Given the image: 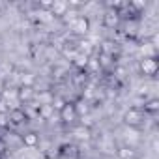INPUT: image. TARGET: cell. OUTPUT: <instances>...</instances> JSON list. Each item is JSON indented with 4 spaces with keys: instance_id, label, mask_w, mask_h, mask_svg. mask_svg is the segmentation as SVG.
Returning <instances> with one entry per match:
<instances>
[{
    "instance_id": "6da1fadb",
    "label": "cell",
    "mask_w": 159,
    "mask_h": 159,
    "mask_svg": "<svg viewBox=\"0 0 159 159\" xmlns=\"http://www.w3.org/2000/svg\"><path fill=\"white\" fill-rule=\"evenodd\" d=\"M157 71H159V62H157L155 56H142L139 60V73L142 77H150L152 79V77L157 75Z\"/></svg>"
},
{
    "instance_id": "7a4b0ae2",
    "label": "cell",
    "mask_w": 159,
    "mask_h": 159,
    "mask_svg": "<svg viewBox=\"0 0 159 159\" xmlns=\"http://www.w3.org/2000/svg\"><path fill=\"white\" fill-rule=\"evenodd\" d=\"M58 120H60L64 125H75V122L79 120V114H77V111H75L73 101H66V105L58 111Z\"/></svg>"
},
{
    "instance_id": "3957f363",
    "label": "cell",
    "mask_w": 159,
    "mask_h": 159,
    "mask_svg": "<svg viewBox=\"0 0 159 159\" xmlns=\"http://www.w3.org/2000/svg\"><path fill=\"white\" fill-rule=\"evenodd\" d=\"M124 124L127 127H140L144 124V112L139 107H131L124 112Z\"/></svg>"
},
{
    "instance_id": "277c9868",
    "label": "cell",
    "mask_w": 159,
    "mask_h": 159,
    "mask_svg": "<svg viewBox=\"0 0 159 159\" xmlns=\"http://www.w3.org/2000/svg\"><path fill=\"white\" fill-rule=\"evenodd\" d=\"M90 26H92V23H90V19H88L86 15H79V17L69 25L71 32H73L77 38H86V34L90 32Z\"/></svg>"
},
{
    "instance_id": "5b68a950",
    "label": "cell",
    "mask_w": 159,
    "mask_h": 159,
    "mask_svg": "<svg viewBox=\"0 0 159 159\" xmlns=\"http://www.w3.org/2000/svg\"><path fill=\"white\" fill-rule=\"evenodd\" d=\"M56 153H58V159H79L81 157V148L73 142H64L58 146Z\"/></svg>"
},
{
    "instance_id": "8992f818",
    "label": "cell",
    "mask_w": 159,
    "mask_h": 159,
    "mask_svg": "<svg viewBox=\"0 0 159 159\" xmlns=\"http://www.w3.org/2000/svg\"><path fill=\"white\" fill-rule=\"evenodd\" d=\"M122 25V32H124V36L127 38V39H137V36H139V30H140V23H139V19H127V21H122L120 23Z\"/></svg>"
},
{
    "instance_id": "52a82bcc",
    "label": "cell",
    "mask_w": 159,
    "mask_h": 159,
    "mask_svg": "<svg viewBox=\"0 0 159 159\" xmlns=\"http://www.w3.org/2000/svg\"><path fill=\"white\" fill-rule=\"evenodd\" d=\"M8 118H10V125H23L28 122V114L25 109L21 107H15V109H10L8 111Z\"/></svg>"
},
{
    "instance_id": "ba28073f",
    "label": "cell",
    "mask_w": 159,
    "mask_h": 159,
    "mask_svg": "<svg viewBox=\"0 0 159 159\" xmlns=\"http://www.w3.org/2000/svg\"><path fill=\"white\" fill-rule=\"evenodd\" d=\"M120 23H122V19H120L116 10H105V13H103V26L105 28L114 30V28L120 26Z\"/></svg>"
},
{
    "instance_id": "9c48e42d",
    "label": "cell",
    "mask_w": 159,
    "mask_h": 159,
    "mask_svg": "<svg viewBox=\"0 0 159 159\" xmlns=\"http://www.w3.org/2000/svg\"><path fill=\"white\" fill-rule=\"evenodd\" d=\"M75 47L79 52H83L86 56H94L96 54V45L88 39V38H77L75 39Z\"/></svg>"
},
{
    "instance_id": "30bf717a",
    "label": "cell",
    "mask_w": 159,
    "mask_h": 159,
    "mask_svg": "<svg viewBox=\"0 0 159 159\" xmlns=\"http://www.w3.org/2000/svg\"><path fill=\"white\" fill-rule=\"evenodd\" d=\"M71 135H73L77 140H81V142H88V140L92 139V129L86 127V125L77 124V125H71Z\"/></svg>"
},
{
    "instance_id": "8fae6325",
    "label": "cell",
    "mask_w": 159,
    "mask_h": 159,
    "mask_svg": "<svg viewBox=\"0 0 159 159\" xmlns=\"http://www.w3.org/2000/svg\"><path fill=\"white\" fill-rule=\"evenodd\" d=\"M34 96H36V90L32 86H17V99L21 103H32L34 101Z\"/></svg>"
},
{
    "instance_id": "7c38bea8",
    "label": "cell",
    "mask_w": 159,
    "mask_h": 159,
    "mask_svg": "<svg viewBox=\"0 0 159 159\" xmlns=\"http://www.w3.org/2000/svg\"><path fill=\"white\" fill-rule=\"evenodd\" d=\"M39 140H41L39 133H36V131H26V133L21 135V144L26 146V148H38Z\"/></svg>"
},
{
    "instance_id": "4fadbf2b",
    "label": "cell",
    "mask_w": 159,
    "mask_h": 159,
    "mask_svg": "<svg viewBox=\"0 0 159 159\" xmlns=\"http://www.w3.org/2000/svg\"><path fill=\"white\" fill-rule=\"evenodd\" d=\"M98 52L107 54V56H116V52H118V43H116L114 39H103V41L99 43V51H98Z\"/></svg>"
},
{
    "instance_id": "5bb4252c",
    "label": "cell",
    "mask_w": 159,
    "mask_h": 159,
    "mask_svg": "<svg viewBox=\"0 0 159 159\" xmlns=\"http://www.w3.org/2000/svg\"><path fill=\"white\" fill-rule=\"evenodd\" d=\"M116 157L118 159H137V150L131 146V144H124V146H118L116 148Z\"/></svg>"
},
{
    "instance_id": "9a60e30c",
    "label": "cell",
    "mask_w": 159,
    "mask_h": 159,
    "mask_svg": "<svg viewBox=\"0 0 159 159\" xmlns=\"http://www.w3.org/2000/svg\"><path fill=\"white\" fill-rule=\"evenodd\" d=\"M73 105H75V111H77L79 118L88 116V114H90V111H92V107H90V101H86V99H83V98H79L77 101H73Z\"/></svg>"
},
{
    "instance_id": "2e32d148",
    "label": "cell",
    "mask_w": 159,
    "mask_h": 159,
    "mask_svg": "<svg viewBox=\"0 0 159 159\" xmlns=\"http://www.w3.org/2000/svg\"><path fill=\"white\" fill-rule=\"evenodd\" d=\"M84 71H86V75H88V77H94V75H99V73H101V66H99V62H98V56H96V54L88 58V64H86Z\"/></svg>"
},
{
    "instance_id": "e0dca14e",
    "label": "cell",
    "mask_w": 159,
    "mask_h": 159,
    "mask_svg": "<svg viewBox=\"0 0 159 159\" xmlns=\"http://www.w3.org/2000/svg\"><path fill=\"white\" fill-rule=\"evenodd\" d=\"M66 11H67V2H60V0H54V2H52V8H51L49 13H51L54 19H62Z\"/></svg>"
},
{
    "instance_id": "ac0fdd59",
    "label": "cell",
    "mask_w": 159,
    "mask_h": 159,
    "mask_svg": "<svg viewBox=\"0 0 159 159\" xmlns=\"http://www.w3.org/2000/svg\"><path fill=\"white\" fill-rule=\"evenodd\" d=\"M142 112L146 114H157L159 112V99L157 98H150V99H144V105H142Z\"/></svg>"
},
{
    "instance_id": "d6986e66",
    "label": "cell",
    "mask_w": 159,
    "mask_h": 159,
    "mask_svg": "<svg viewBox=\"0 0 159 159\" xmlns=\"http://www.w3.org/2000/svg\"><path fill=\"white\" fill-rule=\"evenodd\" d=\"M88 58H90V56H86V54H83V52H77V54L73 56V60H71V66H73L77 71H84V67H86V64H88Z\"/></svg>"
},
{
    "instance_id": "ffe728a7",
    "label": "cell",
    "mask_w": 159,
    "mask_h": 159,
    "mask_svg": "<svg viewBox=\"0 0 159 159\" xmlns=\"http://www.w3.org/2000/svg\"><path fill=\"white\" fill-rule=\"evenodd\" d=\"M71 81H73V84H75V86L84 88V86L90 83V77L86 75V71H75V75L71 77Z\"/></svg>"
},
{
    "instance_id": "44dd1931",
    "label": "cell",
    "mask_w": 159,
    "mask_h": 159,
    "mask_svg": "<svg viewBox=\"0 0 159 159\" xmlns=\"http://www.w3.org/2000/svg\"><path fill=\"white\" fill-rule=\"evenodd\" d=\"M54 109L52 105H39L38 107V118L39 120H54Z\"/></svg>"
},
{
    "instance_id": "7402d4cb",
    "label": "cell",
    "mask_w": 159,
    "mask_h": 159,
    "mask_svg": "<svg viewBox=\"0 0 159 159\" xmlns=\"http://www.w3.org/2000/svg\"><path fill=\"white\" fill-rule=\"evenodd\" d=\"M19 79H21V86H32L34 88V84H36V75L32 71H21Z\"/></svg>"
},
{
    "instance_id": "603a6c76",
    "label": "cell",
    "mask_w": 159,
    "mask_h": 159,
    "mask_svg": "<svg viewBox=\"0 0 159 159\" xmlns=\"http://www.w3.org/2000/svg\"><path fill=\"white\" fill-rule=\"evenodd\" d=\"M79 15H81V13H79L77 10H73V8H67V11L64 13V17H62L60 21H62L64 25H71V23H73V21H75Z\"/></svg>"
},
{
    "instance_id": "cb8c5ba5",
    "label": "cell",
    "mask_w": 159,
    "mask_h": 159,
    "mask_svg": "<svg viewBox=\"0 0 159 159\" xmlns=\"http://www.w3.org/2000/svg\"><path fill=\"white\" fill-rule=\"evenodd\" d=\"M51 105H52V109H54V111L58 112V111H60V109H62V107L66 105V99H64L62 96L54 94V98H52V103H51Z\"/></svg>"
},
{
    "instance_id": "d4e9b609",
    "label": "cell",
    "mask_w": 159,
    "mask_h": 159,
    "mask_svg": "<svg viewBox=\"0 0 159 159\" xmlns=\"http://www.w3.org/2000/svg\"><path fill=\"white\" fill-rule=\"evenodd\" d=\"M52 75H54L56 79H64V77L67 75V69L62 67V66H54V67H52Z\"/></svg>"
},
{
    "instance_id": "484cf974",
    "label": "cell",
    "mask_w": 159,
    "mask_h": 159,
    "mask_svg": "<svg viewBox=\"0 0 159 159\" xmlns=\"http://www.w3.org/2000/svg\"><path fill=\"white\" fill-rule=\"evenodd\" d=\"M0 127L10 129V118H8V112H0Z\"/></svg>"
},
{
    "instance_id": "4316f807",
    "label": "cell",
    "mask_w": 159,
    "mask_h": 159,
    "mask_svg": "<svg viewBox=\"0 0 159 159\" xmlns=\"http://www.w3.org/2000/svg\"><path fill=\"white\" fill-rule=\"evenodd\" d=\"M6 88V81H4V79L2 77H0V94H2V90Z\"/></svg>"
},
{
    "instance_id": "83f0119b",
    "label": "cell",
    "mask_w": 159,
    "mask_h": 159,
    "mask_svg": "<svg viewBox=\"0 0 159 159\" xmlns=\"http://www.w3.org/2000/svg\"><path fill=\"white\" fill-rule=\"evenodd\" d=\"M0 159H8V155H6L4 152H0Z\"/></svg>"
},
{
    "instance_id": "f1b7e54d",
    "label": "cell",
    "mask_w": 159,
    "mask_h": 159,
    "mask_svg": "<svg viewBox=\"0 0 159 159\" xmlns=\"http://www.w3.org/2000/svg\"><path fill=\"white\" fill-rule=\"evenodd\" d=\"M137 159H139V157H137Z\"/></svg>"
}]
</instances>
